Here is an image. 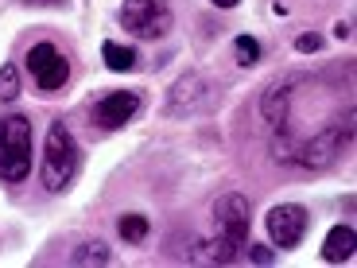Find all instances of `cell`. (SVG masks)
Returning <instances> with one entry per match:
<instances>
[{"label":"cell","mask_w":357,"mask_h":268,"mask_svg":"<svg viewBox=\"0 0 357 268\" xmlns=\"http://www.w3.org/2000/svg\"><path fill=\"white\" fill-rule=\"evenodd\" d=\"M307 225H311L307 206L280 202V206H272V214H268V237H272V245H280V249H295V245L307 237Z\"/></svg>","instance_id":"obj_7"},{"label":"cell","mask_w":357,"mask_h":268,"mask_svg":"<svg viewBox=\"0 0 357 268\" xmlns=\"http://www.w3.org/2000/svg\"><path fill=\"white\" fill-rule=\"evenodd\" d=\"M354 249H357L354 225H334V230L326 233V241H322V260H331V265H346V260H354Z\"/></svg>","instance_id":"obj_10"},{"label":"cell","mask_w":357,"mask_h":268,"mask_svg":"<svg viewBox=\"0 0 357 268\" xmlns=\"http://www.w3.org/2000/svg\"><path fill=\"white\" fill-rule=\"evenodd\" d=\"M116 233H121L128 245H140L144 237H148V218L144 214H125L121 222H116Z\"/></svg>","instance_id":"obj_14"},{"label":"cell","mask_w":357,"mask_h":268,"mask_svg":"<svg viewBox=\"0 0 357 268\" xmlns=\"http://www.w3.org/2000/svg\"><path fill=\"white\" fill-rule=\"evenodd\" d=\"M121 24L136 39H163L175 24L167 0H125L121 4Z\"/></svg>","instance_id":"obj_4"},{"label":"cell","mask_w":357,"mask_h":268,"mask_svg":"<svg viewBox=\"0 0 357 268\" xmlns=\"http://www.w3.org/2000/svg\"><path fill=\"white\" fill-rule=\"evenodd\" d=\"M319 47H322L319 36H299V39H295V51H299V54H314Z\"/></svg>","instance_id":"obj_18"},{"label":"cell","mask_w":357,"mask_h":268,"mask_svg":"<svg viewBox=\"0 0 357 268\" xmlns=\"http://www.w3.org/2000/svg\"><path fill=\"white\" fill-rule=\"evenodd\" d=\"M24 4H36V8H54V4H66V0H24Z\"/></svg>","instance_id":"obj_19"},{"label":"cell","mask_w":357,"mask_h":268,"mask_svg":"<svg viewBox=\"0 0 357 268\" xmlns=\"http://www.w3.org/2000/svg\"><path fill=\"white\" fill-rule=\"evenodd\" d=\"M245 253H249L252 265H272V260H276V253L268 249V245H245Z\"/></svg>","instance_id":"obj_17"},{"label":"cell","mask_w":357,"mask_h":268,"mask_svg":"<svg viewBox=\"0 0 357 268\" xmlns=\"http://www.w3.org/2000/svg\"><path fill=\"white\" fill-rule=\"evenodd\" d=\"M78 163H82V152H78V140L74 133L63 125V121H54L47 128V144H43V163H39V179H43V187L51 195L66 191L78 175Z\"/></svg>","instance_id":"obj_1"},{"label":"cell","mask_w":357,"mask_h":268,"mask_svg":"<svg viewBox=\"0 0 357 268\" xmlns=\"http://www.w3.org/2000/svg\"><path fill=\"white\" fill-rule=\"evenodd\" d=\"M140 105H144L140 89H113V94L93 101V125L109 128V133H113V128H125L128 121L140 113Z\"/></svg>","instance_id":"obj_8"},{"label":"cell","mask_w":357,"mask_h":268,"mask_svg":"<svg viewBox=\"0 0 357 268\" xmlns=\"http://www.w3.org/2000/svg\"><path fill=\"white\" fill-rule=\"evenodd\" d=\"M260 113H264L268 125H287V117H291V86L287 82H276V86L264 89V98H260Z\"/></svg>","instance_id":"obj_9"},{"label":"cell","mask_w":357,"mask_h":268,"mask_svg":"<svg viewBox=\"0 0 357 268\" xmlns=\"http://www.w3.org/2000/svg\"><path fill=\"white\" fill-rule=\"evenodd\" d=\"M101 59H105V66L109 70H116V74H125V70H136V63H140V54L132 51V47H125V43H101Z\"/></svg>","instance_id":"obj_12"},{"label":"cell","mask_w":357,"mask_h":268,"mask_svg":"<svg viewBox=\"0 0 357 268\" xmlns=\"http://www.w3.org/2000/svg\"><path fill=\"white\" fill-rule=\"evenodd\" d=\"M202 94H206V82L198 78V74H187V78H178L175 86H171V101H167V113H178V105L187 101V113L190 109L202 105Z\"/></svg>","instance_id":"obj_11"},{"label":"cell","mask_w":357,"mask_h":268,"mask_svg":"<svg viewBox=\"0 0 357 268\" xmlns=\"http://www.w3.org/2000/svg\"><path fill=\"white\" fill-rule=\"evenodd\" d=\"M109 260H113V253L105 241H82L70 253V265H109Z\"/></svg>","instance_id":"obj_13"},{"label":"cell","mask_w":357,"mask_h":268,"mask_svg":"<svg viewBox=\"0 0 357 268\" xmlns=\"http://www.w3.org/2000/svg\"><path fill=\"white\" fill-rule=\"evenodd\" d=\"M334 36H338V39H349L354 31H349V24H342V20H338V24H334Z\"/></svg>","instance_id":"obj_20"},{"label":"cell","mask_w":357,"mask_h":268,"mask_svg":"<svg viewBox=\"0 0 357 268\" xmlns=\"http://www.w3.org/2000/svg\"><path fill=\"white\" fill-rule=\"evenodd\" d=\"M349 136H354V109H346V125H326V128H319L311 140L303 136L295 163H299L303 171H326L342 156V148L349 144Z\"/></svg>","instance_id":"obj_3"},{"label":"cell","mask_w":357,"mask_h":268,"mask_svg":"<svg viewBox=\"0 0 357 268\" xmlns=\"http://www.w3.org/2000/svg\"><path fill=\"white\" fill-rule=\"evenodd\" d=\"M27 70L36 78V86L43 94H54V89H63L66 78H70V63H66V54L59 51L54 43H36L27 51Z\"/></svg>","instance_id":"obj_6"},{"label":"cell","mask_w":357,"mask_h":268,"mask_svg":"<svg viewBox=\"0 0 357 268\" xmlns=\"http://www.w3.org/2000/svg\"><path fill=\"white\" fill-rule=\"evenodd\" d=\"M31 156H36L31 121L20 113L0 117V179L4 183H24L31 175Z\"/></svg>","instance_id":"obj_2"},{"label":"cell","mask_w":357,"mask_h":268,"mask_svg":"<svg viewBox=\"0 0 357 268\" xmlns=\"http://www.w3.org/2000/svg\"><path fill=\"white\" fill-rule=\"evenodd\" d=\"M249 225H252V210H249V198L245 195L229 191V195H222L214 202V230L233 249L245 253V245H249Z\"/></svg>","instance_id":"obj_5"},{"label":"cell","mask_w":357,"mask_h":268,"mask_svg":"<svg viewBox=\"0 0 357 268\" xmlns=\"http://www.w3.org/2000/svg\"><path fill=\"white\" fill-rule=\"evenodd\" d=\"M20 98V74L16 66H0V101H16Z\"/></svg>","instance_id":"obj_16"},{"label":"cell","mask_w":357,"mask_h":268,"mask_svg":"<svg viewBox=\"0 0 357 268\" xmlns=\"http://www.w3.org/2000/svg\"><path fill=\"white\" fill-rule=\"evenodd\" d=\"M233 54H237V63L241 66H257L260 63V43L252 36H237L233 39Z\"/></svg>","instance_id":"obj_15"},{"label":"cell","mask_w":357,"mask_h":268,"mask_svg":"<svg viewBox=\"0 0 357 268\" xmlns=\"http://www.w3.org/2000/svg\"><path fill=\"white\" fill-rule=\"evenodd\" d=\"M218 8H237V4H241V0H214Z\"/></svg>","instance_id":"obj_21"}]
</instances>
